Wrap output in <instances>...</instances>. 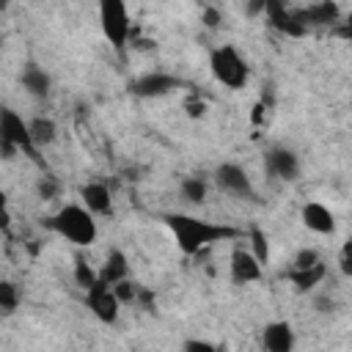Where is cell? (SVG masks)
<instances>
[{"label":"cell","mask_w":352,"mask_h":352,"mask_svg":"<svg viewBox=\"0 0 352 352\" xmlns=\"http://www.w3.org/2000/svg\"><path fill=\"white\" fill-rule=\"evenodd\" d=\"M162 223L170 228V234L176 239V248L184 256H195V253H201L204 248H209L214 242H226V239L239 236V231L234 226L209 223V220H201V217H192V214H179V212L162 214Z\"/></svg>","instance_id":"cell-1"},{"label":"cell","mask_w":352,"mask_h":352,"mask_svg":"<svg viewBox=\"0 0 352 352\" xmlns=\"http://www.w3.org/2000/svg\"><path fill=\"white\" fill-rule=\"evenodd\" d=\"M44 226H47L50 231H55L58 236H63L66 242L77 245V248L94 245V242H96V234H99L94 214H91L85 206H80V204H66V206H60L55 214H50V217L44 220Z\"/></svg>","instance_id":"cell-2"},{"label":"cell","mask_w":352,"mask_h":352,"mask_svg":"<svg viewBox=\"0 0 352 352\" xmlns=\"http://www.w3.org/2000/svg\"><path fill=\"white\" fill-rule=\"evenodd\" d=\"M209 69H212V77L231 88V91H239L248 85V77H250V69L245 63V58L231 47V44H223V47H214L209 52Z\"/></svg>","instance_id":"cell-3"},{"label":"cell","mask_w":352,"mask_h":352,"mask_svg":"<svg viewBox=\"0 0 352 352\" xmlns=\"http://www.w3.org/2000/svg\"><path fill=\"white\" fill-rule=\"evenodd\" d=\"M99 25H102V33L110 41V47L118 55H124V50L129 44V30H132L126 3L124 0H99Z\"/></svg>","instance_id":"cell-4"},{"label":"cell","mask_w":352,"mask_h":352,"mask_svg":"<svg viewBox=\"0 0 352 352\" xmlns=\"http://www.w3.org/2000/svg\"><path fill=\"white\" fill-rule=\"evenodd\" d=\"M0 138L11 140L25 157H30L36 165L44 168V160H41V154H38V146H36L33 138H30L28 121H22V116H19L16 110L6 107V104H0Z\"/></svg>","instance_id":"cell-5"},{"label":"cell","mask_w":352,"mask_h":352,"mask_svg":"<svg viewBox=\"0 0 352 352\" xmlns=\"http://www.w3.org/2000/svg\"><path fill=\"white\" fill-rule=\"evenodd\" d=\"M214 182L223 192L234 195V198H245V201H256V187L248 176V170L236 162H223L217 170H214Z\"/></svg>","instance_id":"cell-6"},{"label":"cell","mask_w":352,"mask_h":352,"mask_svg":"<svg viewBox=\"0 0 352 352\" xmlns=\"http://www.w3.org/2000/svg\"><path fill=\"white\" fill-rule=\"evenodd\" d=\"M85 302H88V311L102 322V324H116L118 322V314H121V302L118 297L113 294V289L102 280H96L94 286L85 289Z\"/></svg>","instance_id":"cell-7"},{"label":"cell","mask_w":352,"mask_h":352,"mask_svg":"<svg viewBox=\"0 0 352 352\" xmlns=\"http://www.w3.org/2000/svg\"><path fill=\"white\" fill-rule=\"evenodd\" d=\"M228 272H231V283L245 286V283L261 280L264 267L258 264V258H256L250 250H245L242 245H236V248L231 250V258H228Z\"/></svg>","instance_id":"cell-8"},{"label":"cell","mask_w":352,"mask_h":352,"mask_svg":"<svg viewBox=\"0 0 352 352\" xmlns=\"http://www.w3.org/2000/svg\"><path fill=\"white\" fill-rule=\"evenodd\" d=\"M264 168L272 179H280V182H297L300 179V160L292 148H283V146H275L264 154Z\"/></svg>","instance_id":"cell-9"},{"label":"cell","mask_w":352,"mask_h":352,"mask_svg":"<svg viewBox=\"0 0 352 352\" xmlns=\"http://www.w3.org/2000/svg\"><path fill=\"white\" fill-rule=\"evenodd\" d=\"M179 85H182V80L173 77V74H165V72H148V74L132 80L129 91H132L135 96H140V99H154V96H165V94L176 91Z\"/></svg>","instance_id":"cell-10"},{"label":"cell","mask_w":352,"mask_h":352,"mask_svg":"<svg viewBox=\"0 0 352 352\" xmlns=\"http://www.w3.org/2000/svg\"><path fill=\"white\" fill-rule=\"evenodd\" d=\"M261 14L267 16V22H270L275 30H280V33H286V36H305V30H308V28H302V25L297 22L294 11H289L283 0H264V11H261Z\"/></svg>","instance_id":"cell-11"},{"label":"cell","mask_w":352,"mask_h":352,"mask_svg":"<svg viewBox=\"0 0 352 352\" xmlns=\"http://www.w3.org/2000/svg\"><path fill=\"white\" fill-rule=\"evenodd\" d=\"M294 16H297V22L302 28H311V25H316V28H336L341 22V8L333 0H322L316 6H308L302 11H294Z\"/></svg>","instance_id":"cell-12"},{"label":"cell","mask_w":352,"mask_h":352,"mask_svg":"<svg viewBox=\"0 0 352 352\" xmlns=\"http://www.w3.org/2000/svg\"><path fill=\"white\" fill-rule=\"evenodd\" d=\"M300 220L308 231L314 234H333L336 231V214L330 212V206L319 204V201H308L300 209Z\"/></svg>","instance_id":"cell-13"},{"label":"cell","mask_w":352,"mask_h":352,"mask_svg":"<svg viewBox=\"0 0 352 352\" xmlns=\"http://www.w3.org/2000/svg\"><path fill=\"white\" fill-rule=\"evenodd\" d=\"M261 344L267 352H292L294 346V330L286 319H275L267 322L261 330Z\"/></svg>","instance_id":"cell-14"},{"label":"cell","mask_w":352,"mask_h":352,"mask_svg":"<svg viewBox=\"0 0 352 352\" xmlns=\"http://www.w3.org/2000/svg\"><path fill=\"white\" fill-rule=\"evenodd\" d=\"M80 201H82V206H85L91 214H102V217L113 214V195H110V190H107L104 184H99V182L82 184V187H80Z\"/></svg>","instance_id":"cell-15"},{"label":"cell","mask_w":352,"mask_h":352,"mask_svg":"<svg viewBox=\"0 0 352 352\" xmlns=\"http://www.w3.org/2000/svg\"><path fill=\"white\" fill-rule=\"evenodd\" d=\"M19 82H22V88H25L30 96H36V99L50 96V88H52L50 74H47L38 63H33V60L22 66V72H19Z\"/></svg>","instance_id":"cell-16"},{"label":"cell","mask_w":352,"mask_h":352,"mask_svg":"<svg viewBox=\"0 0 352 352\" xmlns=\"http://www.w3.org/2000/svg\"><path fill=\"white\" fill-rule=\"evenodd\" d=\"M121 278H129V261H126L124 250H110L107 258H104V264H102V270H99V280L107 283V286H113Z\"/></svg>","instance_id":"cell-17"},{"label":"cell","mask_w":352,"mask_h":352,"mask_svg":"<svg viewBox=\"0 0 352 352\" xmlns=\"http://www.w3.org/2000/svg\"><path fill=\"white\" fill-rule=\"evenodd\" d=\"M322 278H324V264L322 261L314 264V267H305V270H294L292 267V272H289V280L294 283L297 292H311L316 283H322Z\"/></svg>","instance_id":"cell-18"},{"label":"cell","mask_w":352,"mask_h":352,"mask_svg":"<svg viewBox=\"0 0 352 352\" xmlns=\"http://www.w3.org/2000/svg\"><path fill=\"white\" fill-rule=\"evenodd\" d=\"M28 126H30V138H33V143H36L38 148L50 146V143L55 140V135H58V126H55V121H52V118H44V116L33 118Z\"/></svg>","instance_id":"cell-19"},{"label":"cell","mask_w":352,"mask_h":352,"mask_svg":"<svg viewBox=\"0 0 352 352\" xmlns=\"http://www.w3.org/2000/svg\"><path fill=\"white\" fill-rule=\"evenodd\" d=\"M179 190H182V198H184L187 204H204V201H206V182H204L201 176H187V179H182Z\"/></svg>","instance_id":"cell-20"},{"label":"cell","mask_w":352,"mask_h":352,"mask_svg":"<svg viewBox=\"0 0 352 352\" xmlns=\"http://www.w3.org/2000/svg\"><path fill=\"white\" fill-rule=\"evenodd\" d=\"M250 253L258 258L261 267L270 264V239L258 226H250Z\"/></svg>","instance_id":"cell-21"},{"label":"cell","mask_w":352,"mask_h":352,"mask_svg":"<svg viewBox=\"0 0 352 352\" xmlns=\"http://www.w3.org/2000/svg\"><path fill=\"white\" fill-rule=\"evenodd\" d=\"M74 280H77V286H82V289H88V286H94L96 280H99V272H94V267L85 261V256H74Z\"/></svg>","instance_id":"cell-22"},{"label":"cell","mask_w":352,"mask_h":352,"mask_svg":"<svg viewBox=\"0 0 352 352\" xmlns=\"http://www.w3.org/2000/svg\"><path fill=\"white\" fill-rule=\"evenodd\" d=\"M19 305V289L11 280H0V311L3 314H14Z\"/></svg>","instance_id":"cell-23"},{"label":"cell","mask_w":352,"mask_h":352,"mask_svg":"<svg viewBox=\"0 0 352 352\" xmlns=\"http://www.w3.org/2000/svg\"><path fill=\"white\" fill-rule=\"evenodd\" d=\"M110 289H113V294L118 297V302H132V300H138V289H140V286L132 283L129 278H121V280H116Z\"/></svg>","instance_id":"cell-24"},{"label":"cell","mask_w":352,"mask_h":352,"mask_svg":"<svg viewBox=\"0 0 352 352\" xmlns=\"http://www.w3.org/2000/svg\"><path fill=\"white\" fill-rule=\"evenodd\" d=\"M58 182L52 179V176H41L38 179V184H36V192H38V198L41 201H52V198H58Z\"/></svg>","instance_id":"cell-25"},{"label":"cell","mask_w":352,"mask_h":352,"mask_svg":"<svg viewBox=\"0 0 352 352\" xmlns=\"http://www.w3.org/2000/svg\"><path fill=\"white\" fill-rule=\"evenodd\" d=\"M322 258H319V253L314 250V248H302L297 256H294V270H305V267H314V264H319Z\"/></svg>","instance_id":"cell-26"},{"label":"cell","mask_w":352,"mask_h":352,"mask_svg":"<svg viewBox=\"0 0 352 352\" xmlns=\"http://www.w3.org/2000/svg\"><path fill=\"white\" fill-rule=\"evenodd\" d=\"M182 349H184V352H214L217 346L209 344V341H201V338H187V341L182 344Z\"/></svg>","instance_id":"cell-27"},{"label":"cell","mask_w":352,"mask_h":352,"mask_svg":"<svg viewBox=\"0 0 352 352\" xmlns=\"http://www.w3.org/2000/svg\"><path fill=\"white\" fill-rule=\"evenodd\" d=\"M8 223H11V214H8V195H6V190L0 187V228H8Z\"/></svg>","instance_id":"cell-28"},{"label":"cell","mask_w":352,"mask_h":352,"mask_svg":"<svg viewBox=\"0 0 352 352\" xmlns=\"http://www.w3.org/2000/svg\"><path fill=\"white\" fill-rule=\"evenodd\" d=\"M16 151H19V148H16L11 140L0 138V157H3V160H14V157H16Z\"/></svg>","instance_id":"cell-29"},{"label":"cell","mask_w":352,"mask_h":352,"mask_svg":"<svg viewBox=\"0 0 352 352\" xmlns=\"http://www.w3.org/2000/svg\"><path fill=\"white\" fill-rule=\"evenodd\" d=\"M184 107H187V116H192V118L195 116H204V102L201 99H190Z\"/></svg>","instance_id":"cell-30"},{"label":"cell","mask_w":352,"mask_h":352,"mask_svg":"<svg viewBox=\"0 0 352 352\" xmlns=\"http://www.w3.org/2000/svg\"><path fill=\"white\" fill-rule=\"evenodd\" d=\"M341 272H344V275H352V261H349V245H344V250H341Z\"/></svg>","instance_id":"cell-31"},{"label":"cell","mask_w":352,"mask_h":352,"mask_svg":"<svg viewBox=\"0 0 352 352\" xmlns=\"http://www.w3.org/2000/svg\"><path fill=\"white\" fill-rule=\"evenodd\" d=\"M204 19H206V25H209V28H217V25H220V14H217V11H212V8L206 11V16H204Z\"/></svg>","instance_id":"cell-32"},{"label":"cell","mask_w":352,"mask_h":352,"mask_svg":"<svg viewBox=\"0 0 352 352\" xmlns=\"http://www.w3.org/2000/svg\"><path fill=\"white\" fill-rule=\"evenodd\" d=\"M6 3H11V0H0V6H6Z\"/></svg>","instance_id":"cell-33"}]
</instances>
